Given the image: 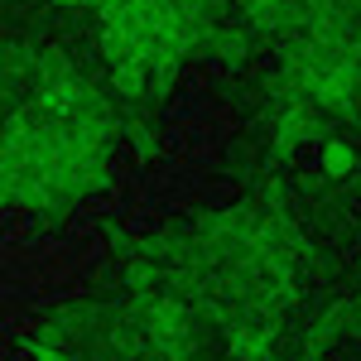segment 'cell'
Masks as SVG:
<instances>
[{
    "mask_svg": "<svg viewBox=\"0 0 361 361\" xmlns=\"http://www.w3.org/2000/svg\"><path fill=\"white\" fill-rule=\"evenodd\" d=\"M323 169H328V173H347V169H352V149H347V145H328V149H323Z\"/></svg>",
    "mask_w": 361,
    "mask_h": 361,
    "instance_id": "cell-1",
    "label": "cell"
}]
</instances>
